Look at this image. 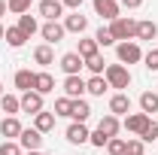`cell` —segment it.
<instances>
[{
	"mask_svg": "<svg viewBox=\"0 0 158 155\" xmlns=\"http://www.w3.org/2000/svg\"><path fill=\"white\" fill-rule=\"evenodd\" d=\"M110 34H113V40H116V43H128V40L137 37V21L118 15V19L110 24Z\"/></svg>",
	"mask_w": 158,
	"mask_h": 155,
	"instance_id": "1",
	"label": "cell"
},
{
	"mask_svg": "<svg viewBox=\"0 0 158 155\" xmlns=\"http://www.w3.org/2000/svg\"><path fill=\"white\" fill-rule=\"evenodd\" d=\"M103 79L110 82V88H118V91H122V88L131 85V70H128L125 64H110L106 73H103Z\"/></svg>",
	"mask_w": 158,
	"mask_h": 155,
	"instance_id": "2",
	"label": "cell"
},
{
	"mask_svg": "<svg viewBox=\"0 0 158 155\" xmlns=\"http://www.w3.org/2000/svg\"><path fill=\"white\" fill-rule=\"evenodd\" d=\"M116 55H118L122 64H137V61H143V52H140V46L134 43V40L118 43V46H116Z\"/></svg>",
	"mask_w": 158,
	"mask_h": 155,
	"instance_id": "3",
	"label": "cell"
},
{
	"mask_svg": "<svg viewBox=\"0 0 158 155\" xmlns=\"http://www.w3.org/2000/svg\"><path fill=\"white\" fill-rule=\"evenodd\" d=\"M19 146L27 149V152H40L43 149V134H40L37 128H24L21 137H19Z\"/></svg>",
	"mask_w": 158,
	"mask_h": 155,
	"instance_id": "4",
	"label": "cell"
},
{
	"mask_svg": "<svg viewBox=\"0 0 158 155\" xmlns=\"http://www.w3.org/2000/svg\"><path fill=\"white\" fill-rule=\"evenodd\" d=\"M149 122H152V116H146V113H131V116H125V131H131V134L140 137L149 128Z\"/></svg>",
	"mask_w": 158,
	"mask_h": 155,
	"instance_id": "5",
	"label": "cell"
},
{
	"mask_svg": "<svg viewBox=\"0 0 158 155\" xmlns=\"http://www.w3.org/2000/svg\"><path fill=\"white\" fill-rule=\"evenodd\" d=\"M37 9H40V15L46 21H58L61 15H64V3H61V0H40Z\"/></svg>",
	"mask_w": 158,
	"mask_h": 155,
	"instance_id": "6",
	"label": "cell"
},
{
	"mask_svg": "<svg viewBox=\"0 0 158 155\" xmlns=\"http://www.w3.org/2000/svg\"><path fill=\"white\" fill-rule=\"evenodd\" d=\"M40 34H43V40H46V46H55V43H61L64 40V24H58V21H46L43 27H40Z\"/></svg>",
	"mask_w": 158,
	"mask_h": 155,
	"instance_id": "7",
	"label": "cell"
},
{
	"mask_svg": "<svg viewBox=\"0 0 158 155\" xmlns=\"http://www.w3.org/2000/svg\"><path fill=\"white\" fill-rule=\"evenodd\" d=\"M19 100H21V113H31V116L43 113V94L40 91H24Z\"/></svg>",
	"mask_w": 158,
	"mask_h": 155,
	"instance_id": "8",
	"label": "cell"
},
{
	"mask_svg": "<svg viewBox=\"0 0 158 155\" xmlns=\"http://www.w3.org/2000/svg\"><path fill=\"white\" fill-rule=\"evenodd\" d=\"M131 113V97L125 94V91H118V94L110 97V116H128Z\"/></svg>",
	"mask_w": 158,
	"mask_h": 155,
	"instance_id": "9",
	"label": "cell"
},
{
	"mask_svg": "<svg viewBox=\"0 0 158 155\" xmlns=\"http://www.w3.org/2000/svg\"><path fill=\"white\" fill-rule=\"evenodd\" d=\"M21 131H24V128H21V122L15 116H3L0 119V134L6 137V140H19Z\"/></svg>",
	"mask_w": 158,
	"mask_h": 155,
	"instance_id": "10",
	"label": "cell"
},
{
	"mask_svg": "<svg viewBox=\"0 0 158 155\" xmlns=\"http://www.w3.org/2000/svg\"><path fill=\"white\" fill-rule=\"evenodd\" d=\"M82 94H85V79H82V76H67V79H64V97L79 100Z\"/></svg>",
	"mask_w": 158,
	"mask_h": 155,
	"instance_id": "11",
	"label": "cell"
},
{
	"mask_svg": "<svg viewBox=\"0 0 158 155\" xmlns=\"http://www.w3.org/2000/svg\"><path fill=\"white\" fill-rule=\"evenodd\" d=\"M82 67H85V61L79 58V52H67V55L61 58V70H64L67 76H79Z\"/></svg>",
	"mask_w": 158,
	"mask_h": 155,
	"instance_id": "12",
	"label": "cell"
},
{
	"mask_svg": "<svg viewBox=\"0 0 158 155\" xmlns=\"http://www.w3.org/2000/svg\"><path fill=\"white\" fill-rule=\"evenodd\" d=\"M88 137H91V131H88L82 122H73V125L67 128V143H73V146H82V143H88Z\"/></svg>",
	"mask_w": 158,
	"mask_h": 155,
	"instance_id": "13",
	"label": "cell"
},
{
	"mask_svg": "<svg viewBox=\"0 0 158 155\" xmlns=\"http://www.w3.org/2000/svg\"><path fill=\"white\" fill-rule=\"evenodd\" d=\"M94 12H98L100 19L116 21L118 19V0H94Z\"/></svg>",
	"mask_w": 158,
	"mask_h": 155,
	"instance_id": "14",
	"label": "cell"
},
{
	"mask_svg": "<svg viewBox=\"0 0 158 155\" xmlns=\"http://www.w3.org/2000/svg\"><path fill=\"white\" fill-rule=\"evenodd\" d=\"M85 27H88V19H85L79 9L73 12V15L64 19V31H67V34H85Z\"/></svg>",
	"mask_w": 158,
	"mask_h": 155,
	"instance_id": "15",
	"label": "cell"
},
{
	"mask_svg": "<svg viewBox=\"0 0 158 155\" xmlns=\"http://www.w3.org/2000/svg\"><path fill=\"white\" fill-rule=\"evenodd\" d=\"M34 61H37L40 67H52V64H55V52H52V46H46V43L37 46V49H34Z\"/></svg>",
	"mask_w": 158,
	"mask_h": 155,
	"instance_id": "16",
	"label": "cell"
},
{
	"mask_svg": "<svg viewBox=\"0 0 158 155\" xmlns=\"http://www.w3.org/2000/svg\"><path fill=\"white\" fill-rule=\"evenodd\" d=\"M140 113H146V116L158 113V91H143L140 94Z\"/></svg>",
	"mask_w": 158,
	"mask_h": 155,
	"instance_id": "17",
	"label": "cell"
},
{
	"mask_svg": "<svg viewBox=\"0 0 158 155\" xmlns=\"http://www.w3.org/2000/svg\"><path fill=\"white\" fill-rule=\"evenodd\" d=\"M118 128H122V125H118V119H116V116H103V119L98 122V131H100L103 137H110V140L118 134Z\"/></svg>",
	"mask_w": 158,
	"mask_h": 155,
	"instance_id": "18",
	"label": "cell"
},
{
	"mask_svg": "<svg viewBox=\"0 0 158 155\" xmlns=\"http://www.w3.org/2000/svg\"><path fill=\"white\" fill-rule=\"evenodd\" d=\"M155 37H158V24H155L152 19L137 21V40H149V43H152Z\"/></svg>",
	"mask_w": 158,
	"mask_h": 155,
	"instance_id": "19",
	"label": "cell"
},
{
	"mask_svg": "<svg viewBox=\"0 0 158 155\" xmlns=\"http://www.w3.org/2000/svg\"><path fill=\"white\" fill-rule=\"evenodd\" d=\"M34 91H40V94H52L55 91V79H52V73H37V82H34Z\"/></svg>",
	"mask_w": 158,
	"mask_h": 155,
	"instance_id": "20",
	"label": "cell"
},
{
	"mask_svg": "<svg viewBox=\"0 0 158 155\" xmlns=\"http://www.w3.org/2000/svg\"><path fill=\"white\" fill-rule=\"evenodd\" d=\"M91 116V107H88V100H82V97H79V100H73V110H70V119H73V122H82V125H85V119Z\"/></svg>",
	"mask_w": 158,
	"mask_h": 155,
	"instance_id": "21",
	"label": "cell"
},
{
	"mask_svg": "<svg viewBox=\"0 0 158 155\" xmlns=\"http://www.w3.org/2000/svg\"><path fill=\"white\" fill-rule=\"evenodd\" d=\"M0 110L6 116H15V113H21V100L15 94H0Z\"/></svg>",
	"mask_w": 158,
	"mask_h": 155,
	"instance_id": "22",
	"label": "cell"
},
{
	"mask_svg": "<svg viewBox=\"0 0 158 155\" xmlns=\"http://www.w3.org/2000/svg\"><path fill=\"white\" fill-rule=\"evenodd\" d=\"M34 82H37V73H31V70L15 73V88H21V91H34Z\"/></svg>",
	"mask_w": 158,
	"mask_h": 155,
	"instance_id": "23",
	"label": "cell"
},
{
	"mask_svg": "<svg viewBox=\"0 0 158 155\" xmlns=\"http://www.w3.org/2000/svg\"><path fill=\"white\" fill-rule=\"evenodd\" d=\"M34 128H37L40 134L52 131V128H55V113H37V116H34Z\"/></svg>",
	"mask_w": 158,
	"mask_h": 155,
	"instance_id": "24",
	"label": "cell"
},
{
	"mask_svg": "<svg viewBox=\"0 0 158 155\" xmlns=\"http://www.w3.org/2000/svg\"><path fill=\"white\" fill-rule=\"evenodd\" d=\"M106 88H110V82H106L103 76H91L88 82H85V91H88V94H94V97H103Z\"/></svg>",
	"mask_w": 158,
	"mask_h": 155,
	"instance_id": "25",
	"label": "cell"
},
{
	"mask_svg": "<svg viewBox=\"0 0 158 155\" xmlns=\"http://www.w3.org/2000/svg\"><path fill=\"white\" fill-rule=\"evenodd\" d=\"M19 31L31 40V37L40 31V24H37V19H34V15H27V12H24V15H19Z\"/></svg>",
	"mask_w": 158,
	"mask_h": 155,
	"instance_id": "26",
	"label": "cell"
},
{
	"mask_svg": "<svg viewBox=\"0 0 158 155\" xmlns=\"http://www.w3.org/2000/svg\"><path fill=\"white\" fill-rule=\"evenodd\" d=\"M98 49H100V46L94 43V37H91V40H79V58H82V61H88V58H94V55H100Z\"/></svg>",
	"mask_w": 158,
	"mask_h": 155,
	"instance_id": "27",
	"label": "cell"
},
{
	"mask_svg": "<svg viewBox=\"0 0 158 155\" xmlns=\"http://www.w3.org/2000/svg\"><path fill=\"white\" fill-rule=\"evenodd\" d=\"M3 40H6V43H9L12 49H21V46H24V40H27V37L21 34V31H19V24H15V27H6V37H3Z\"/></svg>",
	"mask_w": 158,
	"mask_h": 155,
	"instance_id": "28",
	"label": "cell"
},
{
	"mask_svg": "<svg viewBox=\"0 0 158 155\" xmlns=\"http://www.w3.org/2000/svg\"><path fill=\"white\" fill-rule=\"evenodd\" d=\"M6 6H9V12H15V15H24V12H31L34 0H6Z\"/></svg>",
	"mask_w": 158,
	"mask_h": 155,
	"instance_id": "29",
	"label": "cell"
},
{
	"mask_svg": "<svg viewBox=\"0 0 158 155\" xmlns=\"http://www.w3.org/2000/svg\"><path fill=\"white\" fill-rule=\"evenodd\" d=\"M103 64H106V61L100 58V55H94V58H88V61H85V67H88L94 76H103V73H106V67H103Z\"/></svg>",
	"mask_w": 158,
	"mask_h": 155,
	"instance_id": "30",
	"label": "cell"
},
{
	"mask_svg": "<svg viewBox=\"0 0 158 155\" xmlns=\"http://www.w3.org/2000/svg\"><path fill=\"white\" fill-rule=\"evenodd\" d=\"M70 110H73V100L70 97H58L55 100V116H70Z\"/></svg>",
	"mask_w": 158,
	"mask_h": 155,
	"instance_id": "31",
	"label": "cell"
},
{
	"mask_svg": "<svg viewBox=\"0 0 158 155\" xmlns=\"http://www.w3.org/2000/svg\"><path fill=\"white\" fill-rule=\"evenodd\" d=\"M125 143H128V140H122V137H113V140L106 143V152H110V155H125Z\"/></svg>",
	"mask_w": 158,
	"mask_h": 155,
	"instance_id": "32",
	"label": "cell"
},
{
	"mask_svg": "<svg viewBox=\"0 0 158 155\" xmlns=\"http://www.w3.org/2000/svg\"><path fill=\"white\" fill-rule=\"evenodd\" d=\"M146 152V143L143 140H128L125 143V155H143Z\"/></svg>",
	"mask_w": 158,
	"mask_h": 155,
	"instance_id": "33",
	"label": "cell"
},
{
	"mask_svg": "<svg viewBox=\"0 0 158 155\" xmlns=\"http://www.w3.org/2000/svg\"><path fill=\"white\" fill-rule=\"evenodd\" d=\"M140 140H143V143H155V140H158V122H155V119H152V122H149V128L140 134Z\"/></svg>",
	"mask_w": 158,
	"mask_h": 155,
	"instance_id": "34",
	"label": "cell"
},
{
	"mask_svg": "<svg viewBox=\"0 0 158 155\" xmlns=\"http://www.w3.org/2000/svg\"><path fill=\"white\" fill-rule=\"evenodd\" d=\"M0 155H21V146L15 140H3L0 143Z\"/></svg>",
	"mask_w": 158,
	"mask_h": 155,
	"instance_id": "35",
	"label": "cell"
},
{
	"mask_svg": "<svg viewBox=\"0 0 158 155\" xmlns=\"http://www.w3.org/2000/svg\"><path fill=\"white\" fill-rule=\"evenodd\" d=\"M94 43H98V46H113L116 40H113V34H110V27H100L98 34H94Z\"/></svg>",
	"mask_w": 158,
	"mask_h": 155,
	"instance_id": "36",
	"label": "cell"
},
{
	"mask_svg": "<svg viewBox=\"0 0 158 155\" xmlns=\"http://www.w3.org/2000/svg\"><path fill=\"white\" fill-rule=\"evenodd\" d=\"M143 61H146V70H158V49H149Z\"/></svg>",
	"mask_w": 158,
	"mask_h": 155,
	"instance_id": "37",
	"label": "cell"
},
{
	"mask_svg": "<svg viewBox=\"0 0 158 155\" xmlns=\"http://www.w3.org/2000/svg\"><path fill=\"white\" fill-rule=\"evenodd\" d=\"M88 143H91V146H98V149H103V146L110 143V137H103V134H100V131H94V134L88 137Z\"/></svg>",
	"mask_w": 158,
	"mask_h": 155,
	"instance_id": "38",
	"label": "cell"
},
{
	"mask_svg": "<svg viewBox=\"0 0 158 155\" xmlns=\"http://www.w3.org/2000/svg\"><path fill=\"white\" fill-rule=\"evenodd\" d=\"M122 6H128V9H137V6H143V0H122Z\"/></svg>",
	"mask_w": 158,
	"mask_h": 155,
	"instance_id": "39",
	"label": "cell"
},
{
	"mask_svg": "<svg viewBox=\"0 0 158 155\" xmlns=\"http://www.w3.org/2000/svg\"><path fill=\"white\" fill-rule=\"evenodd\" d=\"M61 3H64L67 9H79V6H82V0H61Z\"/></svg>",
	"mask_w": 158,
	"mask_h": 155,
	"instance_id": "40",
	"label": "cell"
},
{
	"mask_svg": "<svg viewBox=\"0 0 158 155\" xmlns=\"http://www.w3.org/2000/svg\"><path fill=\"white\" fill-rule=\"evenodd\" d=\"M6 9H9V6H6V0H0V19L6 15Z\"/></svg>",
	"mask_w": 158,
	"mask_h": 155,
	"instance_id": "41",
	"label": "cell"
},
{
	"mask_svg": "<svg viewBox=\"0 0 158 155\" xmlns=\"http://www.w3.org/2000/svg\"><path fill=\"white\" fill-rule=\"evenodd\" d=\"M3 37H6V27H3V24H0V40H3Z\"/></svg>",
	"mask_w": 158,
	"mask_h": 155,
	"instance_id": "42",
	"label": "cell"
},
{
	"mask_svg": "<svg viewBox=\"0 0 158 155\" xmlns=\"http://www.w3.org/2000/svg\"><path fill=\"white\" fill-rule=\"evenodd\" d=\"M27 155H52V152H27Z\"/></svg>",
	"mask_w": 158,
	"mask_h": 155,
	"instance_id": "43",
	"label": "cell"
},
{
	"mask_svg": "<svg viewBox=\"0 0 158 155\" xmlns=\"http://www.w3.org/2000/svg\"><path fill=\"white\" fill-rule=\"evenodd\" d=\"M0 94H3V85H0Z\"/></svg>",
	"mask_w": 158,
	"mask_h": 155,
	"instance_id": "44",
	"label": "cell"
}]
</instances>
